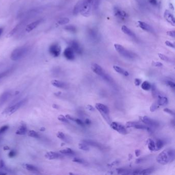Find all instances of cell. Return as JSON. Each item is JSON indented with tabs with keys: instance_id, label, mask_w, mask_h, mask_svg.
I'll use <instances>...</instances> for the list:
<instances>
[{
	"instance_id": "5b68a950",
	"label": "cell",
	"mask_w": 175,
	"mask_h": 175,
	"mask_svg": "<svg viewBox=\"0 0 175 175\" xmlns=\"http://www.w3.org/2000/svg\"><path fill=\"white\" fill-rule=\"evenodd\" d=\"M114 47H115L116 51L124 58L130 59H133L135 58L134 53H132L131 51L128 50L120 44H114Z\"/></svg>"
},
{
	"instance_id": "d4e9b609",
	"label": "cell",
	"mask_w": 175,
	"mask_h": 175,
	"mask_svg": "<svg viewBox=\"0 0 175 175\" xmlns=\"http://www.w3.org/2000/svg\"><path fill=\"white\" fill-rule=\"evenodd\" d=\"M27 131V128L25 124H22L21 125L18 130L16 131V135H24L26 133Z\"/></svg>"
},
{
	"instance_id": "6da1fadb",
	"label": "cell",
	"mask_w": 175,
	"mask_h": 175,
	"mask_svg": "<svg viewBox=\"0 0 175 175\" xmlns=\"http://www.w3.org/2000/svg\"><path fill=\"white\" fill-rule=\"evenodd\" d=\"M175 150L172 148H168L161 151L156 158L157 162L161 165H166L172 162L175 160Z\"/></svg>"
},
{
	"instance_id": "681fc988",
	"label": "cell",
	"mask_w": 175,
	"mask_h": 175,
	"mask_svg": "<svg viewBox=\"0 0 175 175\" xmlns=\"http://www.w3.org/2000/svg\"><path fill=\"white\" fill-rule=\"evenodd\" d=\"M165 45H166V46H168L170 47L175 48V46H174V45L172 43H171V42L168 41H165Z\"/></svg>"
},
{
	"instance_id": "4dcf8cb0",
	"label": "cell",
	"mask_w": 175,
	"mask_h": 175,
	"mask_svg": "<svg viewBox=\"0 0 175 175\" xmlns=\"http://www.w3.org/2000/svg\"><path fill=\"white\" fill-rule=\"evenodd\" d=\"M154 171V168H151L141 170L139 175H150Z\"/></svg>"
},
{
	"instance_id": "7bdbcfd3",
	"label": "cell",
	"mask_w": 175,
	"mask_h": 175,
	"mask_svg": "<svg viewBox=\"0 0 175 175\" xmlns=\"http://www.w3.org/2000/svg\"><path fill=\"white\" fill-rule=\"evenodd\" d=\"M9 128V126L8 125H4L0 128V134H2V133H4L5 131H7Z\"/></svg>"
},
{
	"instance_id": "7a4b0ae2",
	"label": "cell",
	"mask_w": 175,
	"mask_h": 175,
	"mask_svg": "<svg viewBox=\"0 0 175 175\" xmlns=\"http://www.w3.org/2000/svg\"><path fill=\"white\" fill-rule=\"evenodd\" d=\"M29 50V46H22L16 48L11 53L10 58L13 61H18L23 58L27 54Z\"/></svg>"
},
{
	"instance_id": "7c38bea8",
	"label": "cell",
	"mask_w": 175,
	"mask_h": 175,
	"mask_svg": "<svg viewBox=\"0 0 175 175\" xmlns=\"http://www.w3.org/2000/svg\"><path fill=\"white\" fill-rule=\"evenodd\" d=\"M91 70L95 73L96 74L100 76V77H102L104 76L105 73L104 72V70L98 64L96 63H93L91 64Z\"/></svg>"
},
{
	"instance_id": "3957f363",
	"label": "cell",
	"mask_w": 175,
	"mask_h": 175,
	"mask_svg": "<svg viewBox=\"0 0 175 175\" xmlns=\"http://www.w3.org/2000/svg\"><path fill=\"white\" fill-rule=\"evenodd\" d=\"M96 108L100 112L104 120L106 121L108 124H110L111 122V119L110 118L109 115L110 110L108 108V106L102 103H97L96 104Z\"/></svg>"
},
{
	"instance_id": "ac0fdd59",
	"label": "cell",
	"mask_w": 175,
	"mask_h": 175,
	"mask_svg": "<svg viewBox=\"0 0 175 175\" xmlns=\"http://www.w3.org/2000/svg\"><path fill=\"white\" fill-rule=\"evenodd\" d=\"M70 47L73 49V51L75 53L78 54H81L82 53V49L77 41H71L70 43Z\"/></svg>"
},
{
	"instance_id": "f907efd6",
	"label": "cell",
	"mask_w": 175,
	"mask_h": 175,
	"mask_svg": "<svg viewBox=\"0 0 175 175\" xmlns=\"http://www.w3.org/2000/svg\"><path fill=\"white\" fill-rule=\"evenodd\" d=\"M16 152L14 151H11L8 153V157L10 158H13L16 156Z\"/></svg>"
},
{
	"instance_id": "be15d7a7",
	"label": "cell",
	"mask_w": 175,
	"mask_h": 175,
	"mask_svg": "<svg viewBox=\"0 0 175 175\" xmlns=\"http://www.w3.org/2000/svg\"><path fill=\"white\" fill-rule=\"evenodd\" d=\"M53 107L54 108H58L59 107L58 106V105H56V104H54V105H53Z\"/></svg>"
},
{
	"instance_id": "484cf974",
	"label": "cell",
	"mask_w": 175,
	"mask_h": 175,
	"mask_svg": "<svg viewBox=\"0 0 175 175\" xmlns=\"http://www.w3.org/2000/svg\"><path fill=\"white\" fill-rule=\"evenodd\" d=\"M84 0H81L79 2L77 3V4L75 5L73 8V13L74 15H77L78 13L80 11L81 8L82 7V5L84 3Z\"/></svg>"
},
{
	"instance_id": "4316f807",
	"label": "cell",
	"mask_w": 175,
	"mask_h": 175,
	"mask_svg": "<svg viewBox=\"0 0 175 175\" xmlns=\"http://www.w3.org/2000/svg\"><path fill=\"white\" fill-rule=\"evenodd\" d=\"M82 142L87 144L88 145H90V146H93V147H96V148H101L100 144H99L98 143L95 142L91 140H84L82 141Z\"/></svg>"
},
{
	"instance_id": "bcb514c9",
	"label": "cell",
	"mask_w": 175,
	"mask_h": 175,
	"mask_svg": "<svg viewBox=\"0 0 175 175\" xmlns=\"http://www.w3.org/2000/svg\"><path fill=\"white\" fill-rule=\"evenodd\" d=\"M164 112H165L166 113H169L170 115H172V116H174L175 115V113H174V111H173L171 109H169L168 108H164Z\"/></svg>"
},
{
	"instance_id": "9f6ffc18",
	"label": "cell",
	"mask_w": 175,
	"mask_h": 175,
	"mask_svg": "<svg viewBox=\"0 0 175 175\" xmlns=\"http://www.w3.org/2000/svg\"><path fill=\"white\" fill-rule=\"evenodd\" d=\"M140 150H136L135 151V155H136V157H139V156H140Z\"/></svg>"
},
{
	"instance_id": "94428289",
	"label": "cell",
	"mask_w": 175,
	"mask_h": 175,
	"mask_svg": "<svg viewBox=\"0 0 175 175\" xmlns=\"http://www.w3.org/2000/svg\"><path fill=\"white\" fill-rule=\"evenodd\" d=\"M118 163V161H115V162H113L111 163V164H108V165L109 166H112L115 165V164H117Z\"/></svg>"
},
{
	"instance_id": "8fae6325",
	"label": "cell",
	"mask_w": 175,
	"mask_h": 175,
	"mask_svg": "<svg viewBox=\"0 0 175 175\" xmlns=\"http://www.w3.org/2000/svg\"><path fill=\"white\" fill-rule=\"evenodd\" d=\"M63 55L66 59L68 60H73L75 59V56L74 51L70 47H68L64 50Z\"/></svg>"
},
{
	"instance_id": "d6a6232c",
	"label": "cell",
	"mask_w": 175,
	"mask_h": 175,
	"mask_svg": "<svg viewBox=\"0 0 175 175\" xmlns=\"http://www.w3.org/2000/svg\"><path fill=\"white\" fill-rule=\"evenodd\" d=\"M57 136L58 138L64 141L65 142H67V138L66 137L65 135L63 133L59 131L57 134Z\"/></svg>"
},
{
	"instance_id": "2e32d148",
	"label": "cell",
	"mask_w": 175,
	"mask_h": 175,
	"mask_svg": "<svg viewBox=\"0 0 175 175\" xmlns=\"http://www.w3.org/2000/svg\"><path fill=\"white\" fill-rule=\"evenodd\" d=\"M10 94L11 93L10 91H6L0 96V108L2 107L8 100L10 96Z\"/></svg>"
},
{
	"instance_id": "60d3db41",
	"label": "cell",
	"mask_w": 175,
	"mask_h": 175,
	"mask_svg": "<svg viewBox=\"0 0 175 175\" xmlns=\"http://www.w3.org/2000/svg\"><path fill=\"white\" fill-rule=\"evenodd\" d=\"M158 56L160 58L161 60L166 61V62H170V59L168 57H167L164 55H163L162 53H158Z\"/></svg>"
},
{
	"instance_id": "83f0119b",
	"label": "cell",
	"mask_w": 175,
	"mask_h": 175,
	"mask_svg": "<svg viewBox=\"0 0 175 175\" xmlns=\"http://www.w3.org/2000/svg\"><path fill=\"white\" fill-rule=\"evenodd\" d=\"M24 168H25L26 170L29 171H33V172H39L38 168L37 166H35L32 164H24Z\"/></svg>"
},
{
	"instance_id": "e575fe53",
	"label": "cell",
	"mask_w": 175,
	"mask_h": 175,
	"mask_svg": "<svg viewBox=\"0 0 175 175\" xmlns=\"http://www.w3.org/2000/svg\"><path fill=\"white\" fill-rule=\"evenodd\" d=\"M28 135L29 137H33V138H40V136L38 133H37L36 131H33V130L29 131Z\"/></svg>"
},
{
	"instance_id": "b9f144b4",
	"label": "cell",
	"mask_w": 175,
	"mask_h": 175,
	"mask_svg": "<svg viewBox=\"0 0 175 175\" xmlns=\"http://www.w3.org/2000/svg\"><path fill=\"white\" fill-rule=\"evenodd\" d=\"M73 162H74L78 163L79 164H84L85 162L82 159H80V158H75L73 159Z\"/></svg>"
},
{
	"instance_id": "74e56055",
	"label": "cell",
	"mask_w": 175,
	"mask_h": 175,
	"mask_svg": "<svg viewBox=\"0 0 175 175\" xmlns=\"http://www.w3.org/2000/svg\"><path fill=\"white\" fill-rule=\"evenodd\" d=\"M159 105L157 101L154 102L152 104L150 108V111L151 112H153V111H156V110H158L159 108Z\"/></svg>"
},
{
	"instance_id": "f1b7e54d",
	"label": "cell",
	"mask_w": 175,
	"mask_h": 175,
	"mask_svg": "<svg viewBox=\"0 0 175 175\" xmlns=\"http://www.w3.org/2000/svg\"><path fill=\"white\" fill-rule=\"evenodd\" d=\"M60 153L62 154L67 155H75V153L73 150H71V148H66L63 150H60Z\"/></svg>"
},
{
	"instance_id": "11a10c76",
	"label": "cell",
	"mask_w": 175,
	"mask_h": 175,
	"mask_svg": "<svg viewBox=\"0 0 175 175\" xmlns=\"http://www.w3.org/2000/svg\"><path fill=\"white\" fill-rule=\"evenodd\" d=\"M65 117L68 120L73 121H75V119L73 118V117H71V116H70V115H67Z\"/></svg>"
},
{
	"instance_id": "7402d4cb",
	"label": "cell",
	"mask_w": 175,
	"mask_h": 175,
	"mask_svg": "<svg viewBox=\"0 0 175 175\" xmlns=\"http://www.w3.org/2000/svg\"><path fill=\"white\" fill-rule=\"evenodd\" d=\"M114 13H115V16L118 17L119 18H125L127 16V14L125 12L121 10L120 9H118V8L114 9Z\"/></svg>"
},
{
	"instance_id": "d590c367",
	"label": "cell",
	"mask_w": 175,
	"mask_h": 175,
	"mask_svg": "<svg viewBox=\"0 0 175 175\" xmlns=\"http://www.w3.org/2000/svg\"><path fill=\"white\" fill-rule=\"evenodd\" d=\"M69 19L67 18H63L61 19L60 20L58 21V24L60 25H65V24H67L68 23H69Z\"/></svg>"
},
{
	"instance_id": "f5cc1de1",
	"label": "cell",
	"mask_w": 175,
	"mask_h": 175,
	"mask_svg": "<svg viewBox=\"0 0 175 175\" xmlns=\"http://www.w3.org/2000/svg\"><path fill=\"white\" fill-rule=\"evenodd\" d=\"M141 83V80L140 79L136 78L135 79V84L136 85L139 86Z\"/></svg>"
},
{
	"instance_id": "1f68e13d",
	"label": "cell",
	"mask_w": 175,
	"mask_h": 175,
	"mask_svg": "<svg viewBox=\"0 0 175 175\" xmlns=\"http://www.w3.org/2000/svg\"><path fill=\"white\" fill-rule=\"evenodd\" d=\"M164 143L163 141L159 139L157 141V142L156 143V151L160 150L164 146Z\"/></svg>"
},
{
	"instance_id": "7dc6e473",
	"label": "cell",
	"mask_w": 175,
	"mask_h": 175,
	"mask_svg": "<svg viewBox=\"0 0 175 175\" xmlns=\"http://www.w3.org/2000/svg\"><path fill=\"white\" fill-rule=\"evenodd\" d=\"M152 65L155 67H161L162 66L163 64L160 62H152Z\"/></svg>"
},
{
	"instance_id": "f35d334b",
	"label": "cell",
	"mask_w": 175,
	"mask_h": 175,
	"mask_svg": "<svg viewBox=\"0 0 175 175\" xmlns=\"http://www.w3.org/2000/svg\"><path fill=\"white\" fill-rule=\"evenodd\" d=\"M64 28L66 30L71 32V33H75L76 31V29H77L75 26L73 25L66 26Z\"/></svg>"
},
{
	"instance_id": "603a6c76",
	"label": "cell",
	"mask_w": 175,
	"mask_h": 175,
	"mask_svg": "<svg viewBox=\"0 0 175 175\" xmlns=\"http://www.w3.org/2000/svg\"><path fill=\"white\" fill-rule=\"evenodd\" d=\"M121 30L125 34L128 35V36L132 37V38H135L136 37L135 33L131 31V30H130L126 26H123L121 27Z\"/></svg>"
},
{
	"instance_id": "ffe728a7",
	"label": "cell",
	"mask_w": 175,
	"mask_h": 175,
	"mask_svg": "<svg viewBox=\"0 0 175 175\" xmlns=\"http://www.w3.org/2000/svg\"><path fill=\"white\" fill-rule=\"evenodd\" d=\"M138 24L139 26L141 29H143V30L149 31V32H151L152 31V29L151 27V26L148 24H147L146 23H145V22L139 21L138 22Z\"/></svg>"
},
{
	"instance_id": "db71d44e",
	"label": "cell",
	"mask_w": 175,
	"mask_h": 175,
	"mask_svg": "<svg viewBox=\"0 0 175 175\" xmlns=\"http://www.w3.org/2000/svg\"><path fill=\"white\" fill-rule=\"evenodd\" d=\"M86 108L88 110H89L90 111H95V108H93V106H91V105H88L86 106Z\"/></svg>"
},
{
	"instance_id": "816d5d0a",
	"label": "cell",
	"mask_w": 175,
	"mask_h": 175,
	"mask_svg": "<svg viewBox=\"0 0 175 175\" xmlns=\"http://www.w3.org/2000/svg\"><path fill=\"white\" fill-rule=\"evenodd\" d=\"M167 35L170 36L171 37H173V38H175V31H168L166 33Z\"/></svg>"
},
{
	"instance_id": "680465c9",
	"label": "cell",
	"mask_w": 175,
	"mask_h": 175,
	"mask_svg": "<svg viewBox=\"0 0 175 175\" xmlns=\"http://www.w3.org/2000/svg\"><path fill=\"white\" fill-rule=\"evenodd\" d=\"M91 121L89 119H86L85 121V123H84L88 124V125H90V124H91Z\"/></svg>"
},
{
	"instance_id": "30bf717a",
	"label": "cell",
	"mask_w": 175,
	"mask_h": 175,
	"mask_svg": "<svg viewBox=\"0 0 175 175\" xmlns=\"http://www.w3.org/2000/svg\"><path fill=\"white\" fill-rule=\"evenodd\" d=\"M140 120L141 122L143 123L146 124L148 126H152V127H158L159 126V124L158 122L154 120L153 119L151 118L148 116H143V117H140Z\"/></svg>"
},
{
	"instance_id": "44dd1931",
	"label": "cell",
	"mask_w": 175,
	"mask_h": 175,
	"mask_svg": "<svg viewBox=\"0 0 175 175\" xmlns=\"http://www.w3.org/2000/svg\"><path fill=\"white\" fill-rule=\"evenodd\" d=\"M113 68L115 71H116L118 73H120L121 75H123L125 77H127V76H129V73H128V71H126L123 68L119 67L118 66H113Z\"/></svg>"
},
{
	"instance_id": "e7e4bbea",
	"label": "cell",
	"mask_w": 175,
	"mask_h": 175,
	"mask_svg": "<svg viewBox=\"0 0 175 175\" xmlns=\"http://www.w3.org/2000/svg\"><path fill=\"white\" fill-rule=\"evenodd\" d=\"M131 158H132V155L130 154L129 155V160H131Z\"/></svg>"
},
{
	"instance_id": "836d02e7",
	"label": "cell",
	"mask_w": 175,
	"mask_h": 175,
	"mask_svg": "<svg viewBox=\"0 0 175 175\" xmlns=\"http://www.w3.org/2000/svg\"><path fill=\"white\" fill-rule=\"evenodd\" d=\"M79 148L84 151H88L90 150V148L88 147V145L83 142L80 143L79 144Z\"/></svg>"
},
{
	"instance_id": "8d00e7d4",
	"label": "cell",
	"mask_w": 175,
	"mask_h": 175,
	"mask_svg": "<svg viewBox=\"0 0 175 175\" xmlns=\"http://www.w3.org/2000/svg\"><path fill=\"white\" fill-rule=\"evenodd\" d=\"M151 93H152L153 97V98L157 97V94H158V91H157L156 86L155 85V84H153V85L151 86Z\"/></svg>"
},
{
	"instance_id": "f546056e",
	"label": "cell",
	"mask_w": 175,
	"mask_h": 175,
	"mask_svg": "<svg viewBox=\"0 0 175 175\" xmlns=\"http://www.w3.org/2000/svg\"><path fill=\"white\" fill-rule=\"evenodd\" d=\"M151 83L147 81H145L141 84V88H142V90H146V91L150 90L151 88Z\"/></svg>"
},
{
	"instance_id": "277c9868",
	"label": "cell",
	"mask_w": 175,
	"mask_h": 175,
	"mask_svg": "<svg viewBox=\"0 0 175 175\" xmlns=\"http://www.w3.org/2000/svg\"><path fill=\"white\" fill-rule=\"evenodd\" d=\"M27 99H24L20 101L19 102L16 103V104H13V105L7 108L3 111V113L7 115H12L13 113H15L16 111H17L19 108H20L26 102H27Z\"/></svg>"
},
{
	"instance_id": "52a82bcc",
	"label": "cell",
	"mask_w": 175,
	"mask_h": 175,
	"mask_svg": "<svg viewBox=\"0 0 175 175\" xmlns=\"http://www.w3.org/2000/svg\"><path fill=\"white\" fill-rule=\"evenodd\" d=\"M110 126L113 130H115V131L118 132L119 133L121 134L126 135L128 133L126 128L119 123L116 122H111V123L110 124Z\"/></svg>"
},
{
	"instance_id": "ba28073f",
	"label": "cell",
	"mask_w": 175,
	"mask_h": 175,
	"mask_svg": "<svg viewBox=\"0 0 175 175\" xmlns=\"http://www.w3.org/2000/svg\"><path fill=\"white\" fill-rule=\"evenodd\" d=\"M126 128H135L139 130H146L149 132L151 131V130L149 127L146 125H144L141 124V123L138 122H133V121H130L126 123Z\"/></svg>"
},
{
	"instance_id": "91938a15",
	"label": "cell",
	"mask_w": 175,
	"mask_h": 175,
	"mask_svg": "<svg viewBox=\"0 0 175 175\" xmlns=\"http://www.w3.org/2000/svg\"><path fill=\"white\" fill-rule=\"evenodd\" d=\"M143 161V159L142 158H139V159H137L136 160V163H137V164H139V163H141Z\"/></svg>"
},
{
	"instance_id": "cb8c5ba5",
	"label": "cell",
	"mask_w": 175,
	"mask_h": 175,
	"mask_svg": "<svg viewBox=\"0 0 175 175\" xmlns=\"http://www.w3.org/2000/svg\"><path fill=\"white\" fill-rule=\"evenodd\" d=\"M147 144H148V148L150 151H156V143L152 139H148L147 140Z\"/></svg>"
},
{
	"instance_id": "5bb4252c",
	"label": "cell",
	"mask_w": 175,
	"mask_h": 175,
	"mask_svg": "<svg viewBox=\"0 0 175 175\" xmlns=\"http://www.w3.org/2000/svg\"><path fill=\"white\" fill-rule=\"evenodd\" d=\"M164 17L167 22H168L170 24H171V25L173 26H175V20L174 16L168 10H166L165 11Z\"/></svg>"
},
{
	"instance_id": "9a60e30c",
	"label": "cell",
	"mask_w": 175,
	"mask_h": 175,
	"mask_svg": "<svg viewBox=\"0 0 175 175\" xmlns=\"http://www.w3.org/2000/svg\"><path fill=\"white\" fill-rule=\"evenodd\" d=\"M157 97L158 98L157 102L159 104V106H164L168 104V98L166 96H163L162 94L158 93Z\"/></svg>"
},
{
	"instance_id": "4fadbf2b",
	"label": "cell",
	"mask_w": 175,
	"mask_h": 175,
	"mask_svg": "<svg viewBox=\"0 0 175 175\" xmlns=\"http://www.w3.org/2000/svg\"><path fill=\"white\" fill-rule=\"evenodd\" d=\"M42 21H43V19H41L35 21V22H32L31 23L28 24L26 27V31L27 33H30L33 29H35L36 28H37L41 24V23Z\"/></svg>"
},
{
	"instance_id": "e0dca14e",
	"label": "cell",
	"mask_w": 175,
	"mask_h": 175,
	"mask_svg": "<svg viewBox=\"0 0 175 175\" xmlns=\"http://www.w3.org/2000/svg\"><path fill=\"white\" fill-rule=\"evenodd\" d=\"M45 157H46V158H47L48 160H55V159H59L61 158L62 156L56 152L49 151L45 153Z\"/></svg>"
},
{
	"instance_id": "8992f818",
	"label": "cell",
	"mask_w": 175,
	"mask_h": 175,
	"mask_svg": "<svg viewBox=\"0 0 175 175\" xmlns=\"http://www.w3.org/2000/svg\"><path fill=\"white\" fill-rule=\"evenodd\" d=\"M91 11V3L88 2L86 0H84V3L80 10L81 14L83 16L88 17L90 16Z\"/></svg>"
},
{
	"instance_id": "6125c7cd",
	"label": "cell",
	"mask_w": 175,
	"mask_h": 175,
	"mask_svg": "<svg viewBox=\"0 0 175 175\" xmlns=\"http://www.w3.org/2000/svg\"><path fill=\"white\" fill-rule=\"evenodd\" d=\"M3 32V28L2 27H0V36L2 35Z\"/></svg>"
},
{
	"instance_id": "f6af8a7d",
	"label": "cell",
	"mask_w": 175,
	"mask_h": 175,
	"mask_svg": "<svg viewBox=\"0 0 175 175\" xmlns=\"http://www.w3.org/2000/svg\"><path fill=\"white\" fill-rule=\"evenodd\" d=\"M74 121L76 122V123L77 124H78L79 125H80V126H84V125H85L84 122H83L81 120L79 119H75Z\"/></svg>"
},
{
	"instance_id": "9c48e42d",
	"label": "cell",
	"mask_w": 175,
	"mask_h": 175,
	"mask_svg": "<svg viewBox=\"0 0 175 175\" xmlns=\"http://www.w3.org/2000/svg\"><path fill=\"white\" fill-rule=\"evenodd\" d=\"M61 51V46L57 43H53L49 46V53L53 57H59L60 55Z\"/></svg>"
},
{
	"instance_id": "ab89813d",
	"label": "cell",
	"mask_w": 175,
	"mask_h": 175,
	"mask_svg": "<svg viewBox=\"0 0 175 175\" xmlns=\"http://www.w3.org/2000/svg\"><path fill=\"white\" fill-rule=\"evenodd\" d=\"M58 119L59 120L61 121V122H64V123H69L68 120L63 115H59L58 117Z\"/></svg>"
},
{
	"instance_id": "6f0895ef",
	"label": "cell",
	"mask_w": 175,
	"mask_h": 175,
	"mask_svg": "<svg viewBox=\"0 0 175 175\" xmlns=\"http://www.w3.org/2000/svg\"><path fill=\"white\" fill-rule=\"evenodd\" d=\"M151 4L153 5H156L157 4V0H148Z\"/></svg>"
},
{
	"instance_id": "c3c4849f",
	"label": "cell",
	"mask_w": 175,
	"mask_h": 175,
	"mask_svg": "<svg viewBox=\"0 0 175 175\" xmlns=\"http://www.w3.org/2000/svg\"><path fill=\"white\" fill-rule=\"evenodd\" d=\"M10 70H8L7 71H4L2 73H0V79L4 78V77H5L6 76H7L8 73H9Z\"/></svg>"
},
{
	"instance_id": "ee69618b",
	"label": "cell",
	"mask_w": 175,
	"mask_h": 175,
	"mask_svg": "<svg viewBox=\"0 0 175 175\" xmlns=\"http://www.w3.org/2000/svg\"><path fill=\"white\" fill-rule=\"evenodd\" d=\"M166 84H167V85L170 86V88H175V83L174 82L171 81H167L166 82Z\"/></svg>"
},
{
	"instance_id": "d6986e66",
	"label": "cell",
	"mask_w": 175,
	"mask_h": 175,
	"mask_svg": "<svg viewBox=\"0 0 175 175\" xmlns=\"http://www.w3.org/2000/svg\"><path fill=\"white\" fill-rule=\"evenodd\" d=\"M51 83L53 86L59 88H65L66 84L64 82L57 80H53L51 81Z\"/></svg>"
}]
</instances>
